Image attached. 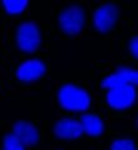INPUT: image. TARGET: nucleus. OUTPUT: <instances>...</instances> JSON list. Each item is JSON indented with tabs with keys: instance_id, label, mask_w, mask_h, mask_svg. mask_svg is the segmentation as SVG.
I'll return each instance as SVG.
<instances>
[{
	"instance_id": "obj_1",
	"label": "nucleus",
	"mask_w": 138,
	"mask_h": 150,
	"mask_svg": "<svg viewBox=\"0 0 138 150\" xmlns=\"http://www.w3.org/2000/svg\"><path fill=\"white\" fill-rule=\"evenodd\" d=\"M60 105L66 110L84 111L89 108L90 98L84 89L73 84H66L61 86L58 94Z\"/></svg>"
},
{
	"instance_id": "obj_3",
	"label": "nucleus",
	"mask_w": 138,
	"mask_h": 150,
	"mask_svg": "<svg viewBox=\"0 0 138 150\" xmlns=\"http://www.w3.org/2000/svg\"><path fill=\"white\" fill-rule=\"evenodd\" d=\"M136 100L134 85H123L111 89L107 94V101L114 109L122 110L129 108Z\"/></svg>"
},
{
	"instance_id": "obj_10",
	"label": "nucleus",
	"mask_w": 138,
	"mask_h": 150,
	"mask_svg": "<svg viewBox=\"0 0 138 150\" xmlns=\"http://www.w3.org/2000/svg\"><path fill=\"white\" fill-rule=\"evenodd\" d=\"M80 124L83 128V133L85 131L90 137H98L104 130L103 121L97 115L93 114H84L82 116V120H80Z\"/></svg>"
},
{
	"instance_id": "obj_13",
	"label": "nucleus",
	"mask_w": 138,
	"mask_h": 150,
	"mask_svg": "<svg viewBox=\"0 0 138 150\" xmlns=\"http://www.w3.org/2000/svg\"><path fill=\"white\" fill-rule=\"evenodd\" d=\"M112 150H136V145L131 139H118L112 143Z\"/></svg>"
},
{
	"instance_id": "obj_5",
	"label": "nucleus",
	"mask_w": 138,
	"mask_h": 150,
	"mask_svg": "<svg viewBox=\"0 0 138 150\" xmlns=\"http://www.w3.org/2000/svg\"><path fill=\"white\" fill-rule=\"evenodd\" d=\"M138 83V73L128 68H119L116 73L111 74L102 81V86L107 89H114L123 85H136Z\"/></svg>"
},
{
	"instance_id": "obj_7",
	"label": "nucleus",
	"mask_w": 138,
	"mask_h": 150,
	"mask_svg": "<svg viewBox=\"0 0 138 150\" xmlns=\"http://www.w3.org/2000/svg\"><path fill=\"white\" fill-rule=\"evenodd\" d=\"M13 135L24 146H30L38 143L39 140V133L33 124L28 121H18L14 124Z\"/></svg>"
},
{
	"instance_id": "obj_14",
	"label": "nucleus",
	"mask_w": 138,
	"mask_h": 150,
	"mask_svg": "<svg viewBox=\"0 0 138 150\" xmlns=\"http://www.w3.org/2000/svg\"><path fill=\"white\" fill-rule=\"evenodd\" d=\"M131 53L134 58L138 56V38L137 36L133 38L132 41H131Z\"/></svg>"
},
{
	"instance_id": "obj_2",
	"label": "nucleus",
	"mask_w": 138,
	"mask_h": 150,
	"mask_svg": "<svg viewBox=\"0 0 138 150\" xmlns=\"http://www.w3.org/2000/svg\"><path fill=\"white\" fill-rule=\"evenodd\" d=\"M16 41L19 48L25 53H33L36 50L40 44V31L36 24L31 21L23 23L16 33Z\"/></svg>"
},
{
	"instance_id": "obj_6",
	"label": "nucleus",
	"mask_w": 138,
	"mask_h": 150,
	"mask_svg": "<svg viewBox=\"0 0 138 150\" xmlns=\"http://www.w3.org/2000/svg\"><path fill=\"white\" fill-rule=\"evenodd\" d=\"M118 18V9L113 4H106L98 9L94 13V26L99 31L106 33L111 30L113 25L116 24V20Z\"/></svg>"
},
{
	"instance_id": "obj_11",
	"label": "nucleus",
	"mask_w": 138,
	"mask_h": 150,
	"mask_svg": "<svg viewBox=\"0 0 138 150\" xmlns=\"http://www.w3.org/2000/svg\"><path fill=\"white\" fill-rule=\"evenodd\" d=\"M3 5L9 14H19L26 8L28 1L26 0H4Z\"/></svg>"
},
{
	"instance_id": "obj_8",
	"label": "nucleus",
	"mask_w": 138,
	"mask_h": 150,
	"mask_svg": "<svg viewBox=\"0 0 138 150\" xmlns=\"http://www.w3.org/2000/svg\"><path fill=\"white\" fill-rule=\"evenodd\" d=\"M45 73V65L38 59L26 60L18 68L16 76L23 81H33Z\"/></svg>"
},
{
	"instance_id": "obj_9",
	"label": "nucleus",
	"mask_w": 138,
	"mask_h": 150,
	"mask_svg": "<svg viewBox=\"0 0 138 150\" xmlns=\"http://www.w3.org/2000/svg\"><path fill=\"white\" fill-rule=\"evenodd\" d=\"M54 133L60 139H77L83 134L80 121L73 119H61L54 126Z\"/></svg>"
},
{
	"instance_id": "obj_12",
	"label": "nucleus",
	"mask_w": 138,
	"mask_h": 150,
	"mask_svg": "<svg viewBox=\"0 0 138 150\" xmlns=\"http://www.w3.org/2000/svg\"><path fill=\"white\" fill-rule=\"evenodd\" d=\"M4 150H25V146L13 134H8L4 139Z\"/></svg>"
},
{
	"instance_id": "obj_4",
	"label": "nucleus",
	"mask_w": 138,
	"mask_h": 150,
	"mask_svg": "<svg viewBox=\"0 0 138 150\" xmlns=\"http://www.w3.org/2000/svg\"><path fill=\"white\" fill-rule=\"evenodd\" d=\"M60 28L69 35H75L84 25V13L79 6H70L60 14Z\"/></svg>"
}]
</instances>
